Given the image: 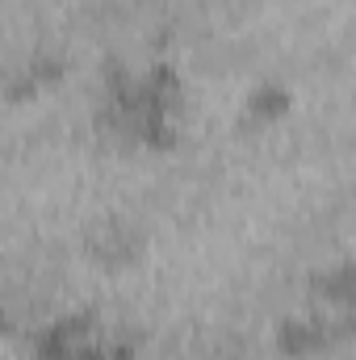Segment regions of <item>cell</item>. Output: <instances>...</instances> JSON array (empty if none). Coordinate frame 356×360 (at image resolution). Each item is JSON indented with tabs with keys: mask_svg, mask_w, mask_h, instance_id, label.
<instances>
[{
	"mask_svg": "<svg viewBox=\"0 0 356 360\" xmlns=\"http://www.w3.org/2000/svg\"><path fill=\"white\" fill-rule=\"evenodd\" d=\"M63 68L55 0H0V96Z\"/></svg>",
	"mask_w": 356,
	"mask_h": 360,
	"instance_id": "cell-1",
	"label": "cell"
},
{
	"mask_svg": "<svg viewBox=\"0 0 356 360\" xmlns=\"http://www.w3.org/2000/svg\"><path fill=\"white\" fill-rule=\"evenodd\" d=\"M0 360H51V352L38 340V331L0 323Z\"/></svg>",
	"mask_w": 356,
	"mask_h": 360,
	"instance_id": "cell-2",
	"label": "cell"
}]
</instances>
